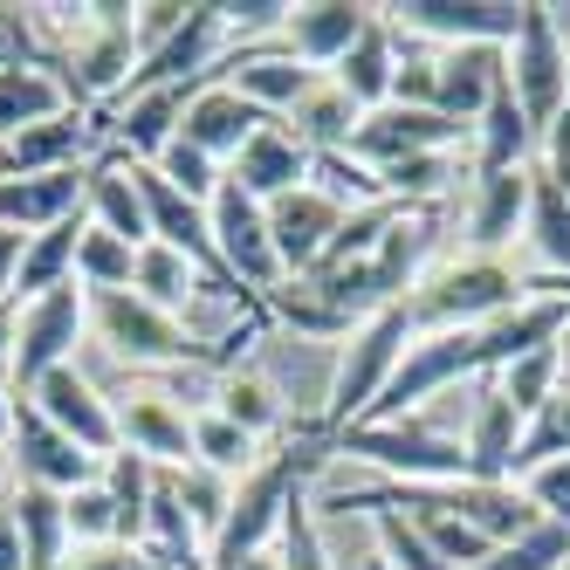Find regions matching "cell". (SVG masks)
Returning a JSON list of instances; mask_svg holds the SVG:
<instances>
[{
    "label": "cell",
    "mask_w": 570,
    "mask_h": 570,
    "mask_svg": "<svg viewBox=\"0 0 570 570\" xmlns=\"http://www.w3.org/2000/svg\"><path fill=\"white\" fill-rule=\"evenodd\" d=\"M522 488H529V502L543 509V522H563L570 529V454L563 461H543V468H529V474H515Z\"/></svg>",
    "instance_id": "cell-47"
},
{
    "label": "cell",
    "mask_w": 570,
    "mask_h": 570,
    "mask_svg": "<svg viewBox=\"0 0 570 570\" xmlns=\"http://www.w3.org/2000/svg\"><path fill=\"white\" fill-rule=\"evenodd\" d=\"M8 454H14V481L56 488V495H76V488L104 481V461L83 454L62 426H49L42 413H35V399H21V392H14V440H8Z\"/></svg>",
    "instance_id": "cell-11"
},
{
    "label": "cell",
    "mask_w": 570,
    "mask_h": 570,
    "mask_svg": "<svg viewBox=\"0 0 570 570\" xmlns=\"http://www.w3.org/2000/svg\"><path fill=\"white\" fill-rule=\"evenodd\" d=\"M529 151H537V131H529L515 90L502 83L488 97V110L474 117V173H515V166H529Z\"/></svg>",
    "instance_id": "cell-29"
},
{
    "label": "cell",
    "mask_w": 570,
    "mask_h": 570,
    "mask_svg": "<svg viewBox=\"0 0 570 570\" xmlns=\"http://www.w3.org/2000/svg\"><path fill=\"white\" fill-rule=\"evenodd\" d=\"M110 405H117V446H131V454H145L151 468H166V474L193 468V413L173 392L138 385L125 399H110Z\"/></svg>",
    "instance_id": "cell-14"
},
{
    "label": "cell",
    "mask_w": 570,
    "mask_h": 570,
    "mask_svg": "<svg viewBox=\"0 0 570 570\" xmlns=\"http://www.w3.org/2000/svg\"><path fill=\"white\" fill-rule=\"evenodd\" d=\"M331 454L372 461L392 481H413V488L468 481V446L446 440V433H433V426H420V420H364V426H351V433L331 440Z\"/></svg>",
    "instance_id": "cell-5"
},
{
    "label": "cell",
    "mask_w": 570,
    "mask_h": 570,
    "mask_svg": "<svg viewBox=\"0 0 570 570\" xmlns=\"http://www.w3.org/2000/svg\"><path fill=\"white\" fill-rule=\"evenodd\" d=\"M357 104H351V90H337L331 76H323V83L289 110V131L316 151V158H331V151H351V138H357Z\"/></svg>",
    "instance_id": "cell-31"
},
{
    "label": "cell",
    "mask_w": 570,
    "mask_h": 570,
    "mask_svg": "<svg viewBox=\"0 0 570 570\" xmlns=\"http://www.w3.org/2000/svg\"><path fill=\"white\" fill-rule=\"evenodd\" d=\"M151 173L166 179V186H179L193 207H214V193H220V179H227L220 158H207V151L186 145V138H173L166 151H158V158H151Z\"/></svg>",
    "instance_id": "cell-40"
},
{
    "label": "cell",
    "mask_w": 570,
    "mask_h": 570,
    "mask_svg": "<svg viewBox=\"0 0 570 570\" xmlns=\"http://www.w3.org/2000/svg\"><path fill=\"white\" fill-rule=\"evenodd\" d=\"M529 186H537V166L515 173H474V199H468V240L474 255H495L529 227Z\"/></svg>",
    "instance_id": "cell-23"
},
{
    "label": "cell",
    "mask_w": 570,
    "mask_h": 570,
    "mask_svg": "<svg viewBox=\"0 0 570 570\" xmlns=\"http://www.w3.org/2000/svg\"><path fill=\"white\" fill-rule=\"evenodd\" d=\"M214 413H227L255 440H289V399H282V385L262 372V364H227L214 379Z\"/></svg>",
    "instance_id": "cell-25"
},
{
    "label": "cell",
    "mask_w": 570,
    "mask_h": 570,
    "mask_svg": "<svg viewBox=\"0 0 570 570\" xmlns=\"http://www.w3.org/2000/svg\"><path fill=\"white\" fill-rule=\"evenodd\" d=\"M509 90L529 117V131H543L557 125V110L570 104V42H563V28H557V8H543V0H522V28H515V42H509Z\"/></svg>",
    "instance_id": "cell-6"
},
{
    "label": "cell",
    "mask_w": 570,
    "mask_h": 570,
    "mask_svg": "<svg viewBox=\"0 0 570 570\" xmlns=\"http://www.w3.org/2000/svg\"><path fill=\"white\" fill-rule=\"evenodd\" d=\"M481 399H474V420H468V481H515V446H522V413L495 392V379H474Z\"/></svg>",
    "instance_id": "cell-24"
},
{
    "label": "cell",
    "mask_w": 570,
    "mask_h": 570,
    "mask_svg": "<svg viewBox=\"0 0 570 570\" xmlns=\"http://www.w3.org/2000/svg\"><path fill=\"white\" fill-rule=\"evenodd\" d=\"M323 461H331V440L316 433V420L296 426L289 440L275 446V454H262L248 474L234 481V509H227V522H220V537L207 543V570H240L248 557H262V550L275 543V529H282L289 495H296V488H303Z\"/></svg>",
    "instance_id": "cell-1"
},
{
    "label": "cell",
    "mask_w": 570,
    "mask_h": 570,
    "mask_svg": "<svg viewBox=\"0 0 570 570\" xmlns=\"http://www.w3.org/2000/svg\"><path fill=\"white\" fill-rule=\"evenodd\" d=\"M8 62H49L42 35H35V14H21V8H0V69Z\"/></svg>",
    "instance_id": "cell-49"
},
{
    "label": "cell",
    "mask_w": 570,
    "mask_h": 570,
    "mask_svg": "<svg viewBox=\"0 0 570 570\" xmlns=\"http://www.w3.org/2000/svg\"><path fill=\"white\" fill-rule=\"evenodd\" d=\"M364 21H372V8H357V0H303V8H289V21H282L275 49L296 56L316 76H331L344 62V49L364 35Z\"/></svg>",
    "instance_id": "cell-16"
},
{
    "label": "cell",
    "mask_w": 570,
    "mask_h": 570,
    "mask_svg": "<svg viewBox=\"0 0 570 570\" xmlns=\"http://www.w3.org/2000/svg\"><path fill=\"white\" fill-rule=\"evenodd\" d=\"M240 570H282V557H275V550H262V557H248Z\"/></svg>",
    "instance_id": "cell-54"
},
{
    "label": "cell",
    "mask_w": 570,
    "mask_h": 570,
    "mask_svg": "<svg viewBox=\"0 0 570 570\" xmlns=\"http://www.w3.org/2000/svg\"><path fill=\"white\" fill-rule=\"evenodd\" d=\"M62 110H83V104H76V90L49 62H8L0 69V145L28 125H42V117H62Z\"/></svg>",
    "instance_id": "cell-27"
},
{
    "label": "cell",
    "mask_w": 570,
    "mask_h": 570,
    "mask_svg": "<svg viewBox=\"0 0 570 570\" xmlns=\"http://www.w3.org/2000/svg\"><path fill=\"white\" fill-rule=\"evenodd\" d=\"M131 268H138V248H125L117 234H104L97 220H83V240H76V289H83V296L131 289Z\"/></svg>",
    "instance_id": "cell-36"
},
{
    "label": "cell",
    "mask_w": 570,
    "mask_h": 570,
    "mask_svg": "<svg viewBox=\"0 0 570 570\" xmlns=\"http://www.w3.org/2000/svg\"><path fill=\"white\" fill-rule=\"evenodd\" d=\"M14 337H21V303H0V385L14 379Z\"/></svg>",
    "instance_id": "cell-51"
},
{
    "label": "cell",
    "mask_w": 570,
    "mask_h": 570,
    "mask_svg": "<svg viewBox=\"0 0 570 570\" xmlns=\"http://www.w3.org/2000/svg\"><path fill=\"white\" fill-rule=\"evenodd\" d=\"M502 83H509V49H440V110L454 125L474 131V117Z\"/></svg>",
    "instance_id": "cell-28"
},
{
    "label": "cell",
    "mask_w": 570,
    "mask_h": 570,
    "mask_svg": "<svg viewBox=\"0 0 570 570\" xmlns=\"http://www.w3.org/2000/svg\"><path fill=\"white\" fill-rule=\"evenodd\" d=\"M21 399H35V413H42L49 426H62L83 454H97V461L117 454V405L76 372V364H56V372L35 379V392H21Z\"/></svg>",
    "instance_id": "cell-12"
},
{
    "label": "cell",
    "mask_w": 570,
    "mask_h": 570,
    "mask_svg": "<svg viewBox=\"0 0 570 570\" xmlns=\"http://www.w3.org/2000/svg\"><path fill=\"white\" fill-rule=\"evenodd\" d=\"M570 454V385L543 405L537 420L522 426V446H515V474H529V468H543V461H563Z\"/></svg>",
    "instance_id": "cell-46"
},
{
    "label": "cell",
    "mask_w": 570,
    "mask_h": 570,
    "mask_svg": "<svg viewBox=\"0 0 570 570\" xmlns=\"http://www.w3.org/2000/svg\"><path fill=\"white\" fill-rule=\"evenodd\" d=\"M220 42H227V14H220V8H186V28H179L158 56H145V62L131 69L125 97H138V90H166V83H207Z\"/></svg>",
    "instance_id": "cell-17"
},
{
    "label": "cell",
    "mask_w": 570,
    "mask_h": 570,
    "mask_svg": "<svg viewBox=\"0 0 570 570\" xmlns=\"http://www.w3.org/2000/svg\"><path fill=\"white\" fill-rule=\"evenodd\" d=\"M227 179L248 193V199H262V207H268V199L303 193V186L316 179V151H309L289 125H282V117H268V125L227 158Z\"/></svg>",
    "instance_id": "cell-15"
},
{
    "label": "cell",
    "mask_w": 570,
    "mask_h": 570,
    "mask_svg": "<svg viewBox=\"0 0 570 570\" xmlns=\"http://www.w3.org/2000/svg\"><path fill=\"white\" fill-rule=\"evenodd\" d=\"M83 214L117 234L125 248H145L151 240V214H145V193H138V158L131 151H104L90 166V186H83Z\"/></svg>",
    "instance_id": "cell-21"
},
{
    "label": "cell",
    "mask_w": 570,
    "mask_h": 570,
    "mask_svg": "<svg viewBox=\"0 0 570 570\" xmlns=\"http://www.w3.org/2000/svg\"><path fill=\"white\" fill-rule=\"evenodd\" d=\"M275 557H282V570H337V563H331V550H323V529H316V502L303 495V488L289 495V509H282Z\"/></svg>",
    "instance_id": "cell-39"
},
{
    "label": "cell",
    "mask_w": 570,
    "mask_h": 570,
    "mask_svg": "<svg viewBox=\"0 0 570 570\" xmlns=\"http://www.w3.org/2000/svg\"><path fill=\"white\" fill-rule=\"evenodd\" d=\"M90 220V214H83ZM83 220H62L49 234H35L21 248V275H14V303H35L49 289H69L76 282V240H83Z\"/></svg>",
    "instance_id": "cell-32"
},
{
    "label": "cell",
    "mask_w": 570,
    "mask_h": 570,
    "mask_svg": "<svg viewBox=\"0 0 570 570\" xmlns=\"http://www.w3.org/2000/svg\"><path fill=\"white\" fill-rule=\"evenodd\" d=\"M199 289H214V282L199 275V268H193L179 248H166V240H145V248H138L131 296H145L151 309H173V316H186V303H193Z\"/></svg>",
    "instance_id": "cell-30"
},
{
    "label": "cell",
    "mask_w": 570,
    "mask_h": 570,
    "mask_svg": "<svg viewBox=\"0 0 570 570\" xmlns=\"http://www.w3.org/2000/svg\"><path fill=\"white\" fill-rule=\"evenodd\" d=\"M262 125H268V117H262L248 97H240V90H227L220 76H207V83L193 90V104H186V125H179V138H186V145H199L207 158H220V166H227V158H234L240 145H248Z\"/></svg>",
    "instance_id": "cell-22"
},
{
    "label": "cell",
    "mask_w": 570,
    "mask_h": 570,
    "mask_svg": "<svg viewBox=\"0 0 570 570\" xmlns=\"http://www.w3.org/2000/svg\"><path fill=\"white\" fill-rule=\"evenodd\" d=\"M14 440V385H0V446Z\"/></svg>",
    "instance_id": "cell-53"
},
{
    "label": "cell",
    "mask_w": 570,
    "mask_h": 570,
    "mask_svg": "<svg viewBox=\"0 0 570 570\" xmlns=\"http://www.w3.org/2000/svg\"><path fill=\"white\" fill-rule=\"evenodd\" d=\"M97 125L90 110H62V117H42V125L14 131L0 145V179H42V173H83V151H90Z\"/></svg>",
    "instance_id": "cell-18"
},
{
    "label": "cell",
    "mask_w": 570,
    "mask_h": 570,
    "mask_svg": "<svg viewBox=\"0 0 570 570\" xmlns=\"http://www.w3.org/2000/svg\"><path fill=\"white\" fill-rule=\"evenodd\" d=\"M392 76H399V35H392V21L372 8L364 35L344 49V62L331 69V83H337V90H351V104H357V110H379V104H392Z\"/></svg>",
    "instance_id": "cell-26"
},
{
    "label": "cell",
    "mask_w": 570,
    "mask_h": 570,
    "mask_svg": "<svg viewBox=\"0 0 570 570\" xmlns=\"http://www.w3.org/2000/svg\"><path fill=\"white\" fill-rule=\"evenodd\" d=\"M173 488H179V509H186L193 529H199V543H214V537H220V522H227V509H234V474L193 461V468L173 474Z\"/></svg>",
    "instance_id": "cell-38"
},
{
    "label": "cell",
    "mask_w": 570,
    "mask_h": 570,
    "mask_svg": "<svg viewBox=\"0 0 570 570\" xmlns=\"http://www.w3.org/2000/svg\"><path fill=\"white\" fill-rule=\"evenodd\" d=\"M90 331V296L76 289H49L21 303V337H14V392H35V379H49L56 364H76V337Z\"/></svg>",
    "instance_id": "cell-8"
},
{
    "label": "cell",
    "mask_w": 570,
    "mask_h": 570,
    "mask_svg": "<svg viewBox=\"0 0 570 570\" xmlns=\"http://www.w3.org/2000/svg\"><path fill=\"white\" fill-rule=\"evenodd\" d=\"M207 220H214L220 262H227V275L240 282V289H248V296L282 289V262H275V240H268V207H262V199H248L234 179H220V193H214Z\"/></svg>",
    "instance_id": "cell-10"
},
{
    "label": "cell",
    "mask_w": 570,
    "mask_h": 570,
    "mask_svg": "<svg viewBox=\"0 0 570 570\" xmlns=\"http://www.w3.org/2000/svg\"><path fill=\"white\" fill-rule=\"evenodd\" d=\"M199 83H166V90H138V97H117L110 110V151H131L138 166H151L186 125V104Z\"/></svg>",
    "instance_id": "cell-20"
},
{
    "label": "cell",
    "mask_w": 570,
    "mask_h": 570,
    "mask_svg": "<svg viewBox=\"0 0 570 570\" xmlns=\"http://www.w3.org/2000/svg\"><path fill=\"white\" fill-rule=\"evenodd\" d=\"M461 138H474L468 125H454L446 110H413V104H379L357 117V138H351V158L357 166H399V158H426V151H454Z\"/></svg>",
    "instance_id": "cell-9"
},
{
    "label": "cell",
    "mask_w": 570,
    "mask_h": 570,
    "mask_svg": "<svg viewBox=\"0 0 570 570\" xmlns=\"http://www.w3.org/2000/svg\"><path fill=\"white\" fill-rule=\"evenodd\" d=\"M0 570H28V550H21V522H14L8 495H0Z\"/></svg>",
    "instance_id": "cell-50"
},
{
    "label": "cell",
    "mask_w": 570,
    "mask_h": 570,
    "mask_svg": "<svg viewBox=\"0 0 570 570\" xmlns=\"http://www.w3.org/2000/svg\"><path fill=\"white\" fill-rule=\"evenodd\" d=\"M446 179H454V151L399 158V166H385V173H379V186H385L392 207H433V199L446 193Z\"/></svg>",
    "instance_id": "cell-41"
},
{
    "label": "cell",
    "mask_w": 570,
    "mask_h": 570,
    "mask_svg": "<svg viewBox=\"0 0 570 570\" xmlns=\"http://www.w3.org/2000/svg\"><path fill=\"white\" fill-rule=\"evenodd\" d=\"M90 331H97V344H104L117 364H131V372H193V364L227 372V364H234L227 351L199 344L173 309H151V303L131 296V289L90 296Z\"/></svg>",
    "instance_id": "cell-3"
},
{
    "label": "cell",
    "mask_w": 570,
    "mask_h": 570,
    "mask_svg": "<svg viewBox=\"0 0 570 570\" xmlns=\"http://www.w3.org/2000/svg\"><path fill=\"white\" fill-rule=\"evenodd\" d=\"M399 42H440V49H509L522 8L515 0H392L379 8Z\"/></svg>",
    "instance_id": "cell-7"
},
{
    "label": "cell",
    "mask_w": 570,
    "mask_h": 570,
    "mask_svg": "<svg viewBox=\"0 0 570 570\" xmlns=\"http://www.w3.org/2000/svg\"><path fill=\"white\" fill-rule=\"evenodd\" d=\"M481 570H570V529L543 522V529H529L515 543H495Z\"/></svg>",
    "instance_id": "cell-45"
},
{
    "label": "cell",
    "mask_w": 570,
    "mask_h": 570,
    "mask_svg": "<svg viewBox=\"0 0 570 570\" xmlns=\"http://www.w3.org/2000/svg\"><path fill=\"white\" fill-rule=\"evenodd\" d=\"M522 240H529V255H537L543 268H557V282H570V193L550 186L543 173H537V186H529V227H522Z\"/></svg>",
    "instance_id": "cell-35"
},
{
    "label": "cell",
    "mask_w": 570,
    "mask_h": 570,
    "mask_svg": "<svg viewBox=\"0 0 570 570\" xmlns=\"http://www.w3.org/2000/svg\"><path fill=\"white\" fill-rule=\"evenodd\" d=\"M364 570H392V563H385V557H372V563H364Z\"/></svg>",
    "instance_id": "cell-55"
},
{
    "label": "cell",
    "mask_w": 570,
    "mask_h": 570,
    "mask_svg": "<svg viewBox=\"0 0 570 570\" xmlns=\"http://www.w3.org/2000/svg\"><path fill=\"white\" fill-rule=\"evenodd\" d=\"M62 515H69V543H125V509L104 481L62 495Z\"/></svg>",
    "instance_id": "cell-42"
},
{
    "label": "cell",
    "mask_w": 570,
    "mask_h": 570,
    "mask_svg": "<svg viewBox=\"0 0 570 570\" xmlns=\"http://www.w3.org/2000/svg\"><path fill=\"white\" fill-rule=\"evenodd\" d=\"M255 433H240L227 413H214V405H199V413H193V461L199 468H220V474H248L262 454H255Z\"/></svg>",
    "instance_id": "cell-37"
},
{
    "label": "cell",
    "mask_w": 570,
    "mask_h": 570,
    "mask_svg": "<svg viewBox=\"0 0 570 570\" xmlns=\"http://www.w3.org/2000/svg\"><path fill=\"white\" fill-rule=\"evenodd\" d=\"M372 529H379V557L392 570H454V563H440V550L426 543V529L413 515H399V509H372Z\"/></svg>",
    "instance_id": "cell-44"
},
{
    "label": "cell",
    "mask_w": 570,
    "mask_h": 570,
    "mask_svg": "<svg viewBox=\"0 0 570 570\" xmlns=\"http://www.w3.org/2000/svg\"><path fill=\"white\" fill-rule=\"evenodd\" d=\"M495 392L515 405L522 420H537L543 405L563 392V337H557V344H537V351H522L515 364H502V372H495Z\"/></svg>",
    "instance_id": "cell-34"
},
{
    "label": "cell",
    "mask_w": 570,
    "mask_h": 570,
    "mask_svg": "<svg viewBox=\"0 0 570 570\" xmlns=\"http://www.w3.org/2000/svg\"><path fill=\"white\" fill-rule=\"evenodd\" d=\"M405 351H413V316H405V303L364 316L351 331V344H344V357H337V372H331V399H323V413H316V433L337 440V433L372 420V405L385 399Z\"/></svg>",
    "instance_id": "cell-4"
},
{
    "label": "cell",
    "mask_w": 570,
    "mask_h": 570,
    "mask_svg": "<svg viewBox=\"0 0 570 570\" xmlns=\"http://www.w3.org/2000/svg\"><path fill=\"white\" fill-rule=\"evenodd\" d=\"M220 76V83L227 90H240V97H248L262 117H289L316 83H323V76L316 69H303L296 56H282L275 42H262V49H240V56H227V69H214Z\"/></svg>",
    "instance_id": "cell-19"
},
{
    "label": "cell",
    "mask_w": 570,
    "mask_h": 570,
    "mask_svg": "<svg viewBox=\"0 0 570 570\" xmlns=\"http://www.w3.org/2000/svg\"><path fill=\"white\" fill-rule=\"evenodd\" d=\"M21 248H28V240H21V234H8V227H0V303L14 296V275H21Z\"/></svg>",
    "instance_id": "cell-52"
},
{
    "label": "cell",
    "mask_w": 570,
    "mask_h": 570,
    "mask_svg": "<svg viewBox=\"0 0 570 570\" xmlns=\"http://www.w3.org/2000/svg\"><path fill=\"white\" fill-rule=\"evenodd\" d=\"M344 199H331L316 179L303 186V193H282V199H268V240H275V262H282V282L289 275H309L316 262H323V248L337 240V227H344Z\"/></svg>",
    "instance_id": "cell-13"
},
{
    "label": "cell",
    "mask_w": 570,
    "mask_h": 570,
    "mask_svg": "<svg viewBox=\"0 0 570 570\" xmlns=\"http://www.w3.org/2000/svg\"><path fill=\"white\" fill-rule=\"evenodd\" d=\"M529 303V275L509 268L502 255H454V262H433L420 275V289L405 296V316H413V337L433 331H474V323H495L502 309Z\"/></svg>",
    "instance_id": "cell-2"
},
{
    "label": "cell",
    "mask_w": 570,
    "mask_h": 570,
    "mask_svg": "<svg viewBox=\"0 0 570 570\" xmlns=\"http://www.w3.org/2000/svg\"><path fill=\"white\" fill-rule=\"evenodd\" d=\"M262 309H268V323H289L296 337H351V331H357V323H351L331 296H323L309 275H289L282 289H268Z\"/></svg>",
    "instance_id": "cell-33"
},
{
    "label": "cell",
    "mask_w": 570,
    "mask_h": 570,
    "mask_svg": "<svg viewBox=\"0 0 570 570\" xmlns=\"http://www.w3.org/2000/svg\"><path fill=\"white\" fill-rule=\"evenodd\" d=\"M399 515H413V522L426 529V543L440 550V563H454V570H481L488 550H495L481 529H468L461 515H446V509H399Z\"/></svg>",
    "instance_id": "cell-43"
},
{
    "label": "cell",
    "mask_w": 570,
    "mask_h": 570,
    "mask_svg": "<svg viewBox=\"0 0 570 570\" xmlns=\"http://www.w3.org/2000/svg\"><path fill=\"white\" fill-rule=\"evenodd\" d=\"M179 28H186V8H173V0L131 8V42H138V62H145V56H158V49H166Z\"/></svg>",
    "instance_id": "cell-48"
}]
</instances>
